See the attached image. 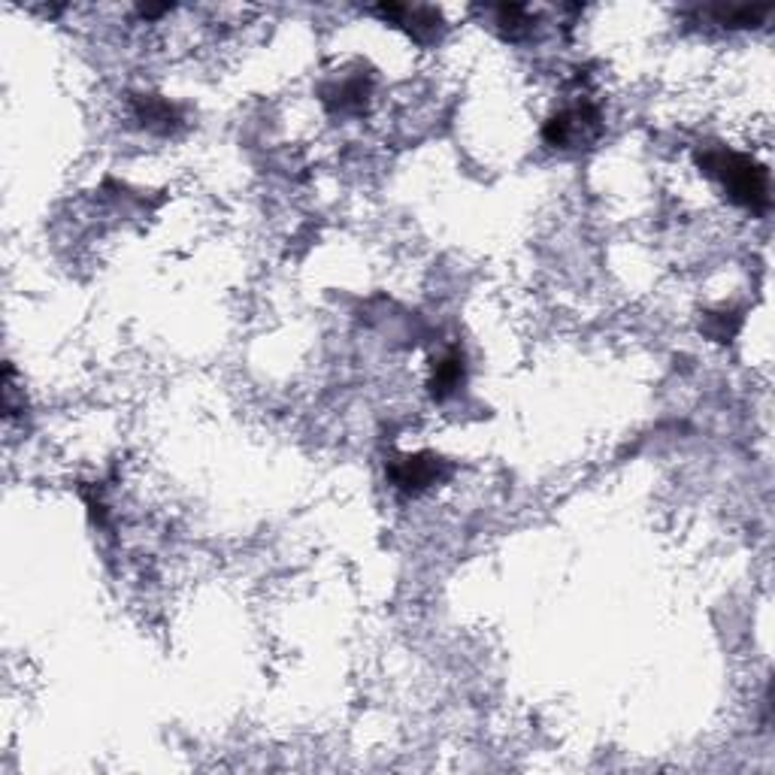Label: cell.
<instances>
[{
  "label": "cell",
  "mask_w": 775,
  "mask_h": 775,
  "mask_svg": "<svg viewBox=\"0 0 775 775\" xmlns=\"http://www.w3.org/2000/svg\"><path fill=\"white\" fill-rule=\"evenodd\" d=\"M703 173L721 182L725 194L742 209L766 213L770 209V173L749 155L730 152V149H706L699 152Z\"/></svg>",
  "instance_id": "6da1fadb"
},
{
  "label": "cell",
  "mask_w": 775,
  "mask_h": 775,
  "mask_svg": "<svg viewBox=\"0 0 775 775\" xmlns=\"http://www.w3.org/2000/svg\"><path fill=\"white\" fill-rule=\"evenodd\" d=\"M600 134V110L594 103H575L551 115L543 127V140L555 149H575L585 146Z\"/></svg>",
  "instance_id": "7a4b0ae2"
},
{
  "label": "cell",
  "mask_w": 775,
  "mask_h": 775,
  "mask_svg": "<svg viewBox=\"0 0 775 775\" xmlns=\"http://www.w3.org/2000/svg\"><path fill=\"white\" fill-rule=\"evenodd\" d=\"M388 476H391L397 491L415 497L421 494V491H428V488L440 482V479H445V476H448V467H445L443 458H436L431 452H421V455L397 458L395 464L388 467Z\"/></svg>",
  "instance_id": "3957f363"
},
{
  "label": "cell",
  "mask_w": 775,
  "mask_h": 775,
  "mask_svg": "<svg viewBox=\"0 0 775 775\" xmlns=\"http://www.w3.org/2000/svg\"><path fill=\"white\" fill-rule=\"evenodd\" d=\"M321 101L328 103V110L340 115L361 113L367 103V86H364V79H345V82H337L333 89L324 91Z\"/></svg>",
  "instance_id": "277c9868"
},
{
  "label": "cell",
  "mask_w": 775,
  "mask_h": 775,
  "mask_svg": "<svg viewBox=\"0 0 775 775\" xmlns=\"http://www.w3.org/2000/svg\"><path fill=\"white\" fill-rule=\"evenodd\" d=\"M464 381V357L460 352H448L440 357V364H433V379H431V395L436 400L452 397Z\"/></svg>",
  "instance_id": "5b68a950"
},
{
  "label": "cell",
  "mask_w": 775,
  "mask_h": 775,
  "mask_svg": "<svg viewBox=\"0 0 775 775\" xmlns=\"http://www.w3.org/2000/svg\"><path fill=\"white\" fill-rule=\"evenodd\" d=\"M137 115H140V122L146 127H152V130H170L173 127V106L164 101H155V98H146V101H140V110H137Z\"/></svg>",
  "instance_id": "8992f818"
}]
</instances>
